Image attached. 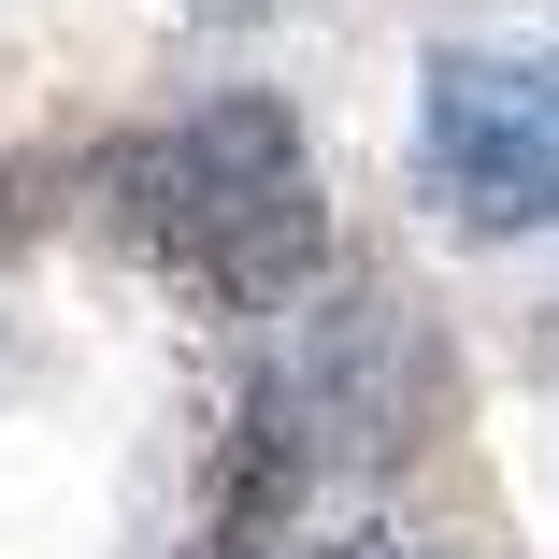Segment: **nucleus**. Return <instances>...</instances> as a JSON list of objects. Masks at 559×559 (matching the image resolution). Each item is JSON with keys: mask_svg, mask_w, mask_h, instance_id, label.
<instances>
[{"mask_svg": "<svg viewBox=\"0 0 559 559\" xmlns=\"http://www.w3.org/2000/svg\"><path fill=\"white\" fill-rule=\"evenodd\" d=\"M416 173L474 245L502 230H559V58H460L444 44L416 86Z\"/></svg>", "mask_w": 559, "mask_h": 559, "instance_id": "2", "label": "nucleus"}, {"mask_svg": "<svg viewBox=\"0 0 559 559\" xmlns=\"http://www.w3.org/2000/svg\"><path fill=\"white\" fill-rule=\"evenodd\" d=\"M116 201H130L144 259H173L201 301H230V316L316 287V259H330V201H316L301 116L273 86H230V100H201V116L144 130L130 173H116Z\"/></svg>", "mask_w": 559, "mask_h": 559, "instance_id": "1", "label": "nucleus"}, {"mask_svg": "<svg viewBox=\"0 0 559 559\" xmlns=\"http://www.w3.org/2000/svg\"><path fill=\"white\" fill-rule=\"evenodd\" d=\"M287 559H416V545H388V531H330V545H287Z\"/></svg>", "mask_w": 559, "mask_h": 559, "instance_id": "3", "label": "nucleus"}]
</instances>
